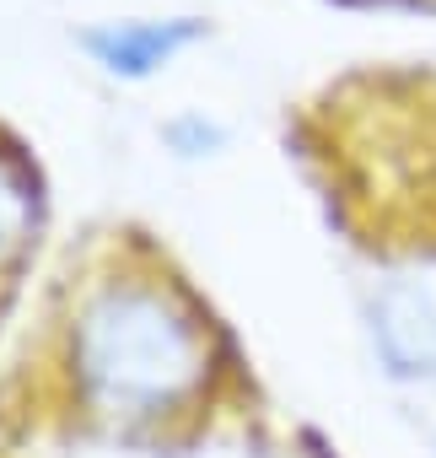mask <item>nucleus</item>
I'll return each mask as SVG.
<instances>
[{"instance_id":"obj_1","label":"nucleus","mask_w":436,"mask_h":458,"mask_svg":"<svg viewBox=\"0 0 436 458\" xmlns=\"http://www.w3.org/2000/svg\"><path fill=\"white\" fill-rule=\"evenodd\" d=\"M205 367L199 324L162 286L113 281L76 324V372L97 410L108 415H162L178 404Z\"/></svg>"},{"instance_id":"obj_2","label":"nucleus","mask_w":436,"mask_h":458,"mask_svg":"<svg viewBox=\"0 0 436 458\" xmlns=\"http://www.w3.org/2000/svg\"><path fill=\"white\" fill-rule=\"evenodd\" d=\"M372 345L382 367L404 383H431L436 377V297L415 281H388L372 308Z\"/></svg>"},{"instance_id":"obj_3","label":"nucleus","mask_w":436,"mask_h":458,"mask_svg":"<svg viewBox=\"0 0 436 458\" xmlns=\"http://www.w3.org/2000/svg\"><path fill=\"white\" fill-rule=\"evenodd\" d=\"M194 38H199V22H189V17H178V22H113V28H92L87 49L119 76H146V71L167 65Z\"/></svg>"},{"instance_id":"obj_4","label":"nucleus","mask_w":436,"mask_h":458,"mask_svg":"<svg viewBox=\"0 0 436 458\" xmlns=\"http://www.w3.org/2000/svg\"><path fill=\"white\" fill-rule=\"evenodd\" d=\"M28 221H33V183L17 151H0V265H6L22 238H28Z\"/></svg>"}]
</instances>
